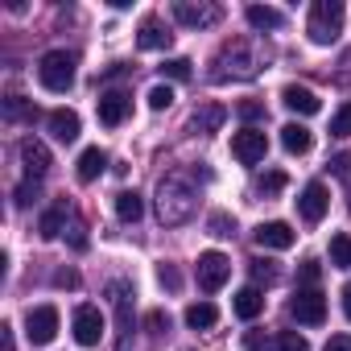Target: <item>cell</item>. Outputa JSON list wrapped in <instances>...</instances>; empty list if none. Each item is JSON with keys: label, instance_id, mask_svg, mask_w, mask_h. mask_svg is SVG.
<instances>
[{"label": "cell", "instance_id": "8", "mask_svg": "<svg viewBox=\"0 0 351 351\" xmlns=\"http://www.w3.org/2000/svg\"><path fill=\"white\" fill-rule=\"evenodd\" d=\"M195 273H199V289L215 293V289H223V285H228V277H232V261H228L223 252H203Z\"/></svg>", "mask_w": 351, "mask_h": 351}, {"label": "cell", "instance_id": "45", "mask_svg": "<svg viewBox=\"0 0 351 351\" xmlns=\"http://www.w3.org/2000/svg\"><path fill=\"white\" fill-rule=\"evenodd\" d=\"M244 347H248V351H261V347H265V339H261V335H248V339H244Z\"/></svg>", "mask_w": 351, "mask_h": 351}, {"label": "cell", "instance_id": "4", "mask_svg": "<svg viewBox=\"0 0 351 351\" xmlns=\"http://www.w3.org/2000/svg\"><path fill=\"white\" fill-rule=\"evenodd\" d=\"M306 34H310L314 46L339 42V34H343V5L339 0H314L310 17H306Z\"/></svg>", "mask_w": 351, "mask_h": 351}, {"label": "cell", "instance_id": "26", "mask_svg": "<svg viewBox=\"0 0 351 351\" xmlns=\"http://www.w3.org/2000/svg\"><path fill=\"white\" fill-rule=\"evenodd\" d=\"M62 228H66V207H50V211L38 219V236H42V240H58Z\"/></svg>", "mask_w": 351, "mask_h": 351}, {"label": "cell", "instance_id": "27", "mask_svg": "<svg viewBox=\"0 0 351 351\" xmlns=\"http://www.w3.org/2000/svg\"><path fill=\"white\" fill-rule=\"evenodd\" d=\"M330 265L335 269H351V236L347 232L330 236Z\"/></svg>", "mask_w": 351, "mask_h": 351}, {"label": "cell", "instance_id": "24", "mask_svg": "<svg viewBox=\"0 0 351 351\" xmlns=\"http://www.w3.org/2000/svg\"><path fill=\"white\" fill-rule=\"evenodd\" d=\"M219 322V310L211 306V302H195V306H186V326L191 330H211Z\"/></svg>", "mask_w": 351, "mask_h": 351}, {"label": "cell", "instance_id": "7", "mask_svg": "<svg viewBox=\"0 0 351 351\" xmlns=\"http://www.w3.org/2000/svg\"><path fill=\"white\" fill-rule=\"evenodd\" d=\"M25 335H29L34 347L54 343V335H58V310L54 306H29L25 310Z\"/></svg>", "mask_w": 351, "mask_h": 351}, {"label": "cell", "instance_id": "13", "mask_svg": "<svg viewBox=\"0 0 351 351\" xmlns=\"http://www.w3.org/2000/svg\"><path fill=\"white\" fill-rule=\"evenodd\" d=\"M326 207H330V195H326V186H322V182H306V191H302V199H298V211H302V219H306V223H322Z\"/></svg>", "mask_w": 351, "mask_h": 351}, {"label": "cell", "instance_id": "3", "mask_svg": "<svg viewBox=\"0 0 351 351\" xmlns=\"http://www.w3.org/2000/svg\"><path fill=\"white\" fill-rule=\"evenodd\" d=\"M132 281H108V302L116 310V351H132V330H136V314H132Z\"/></svg>", "mask_w": 351, "mask_h": 351}, {"label": "cell", "instance_id": "39", "mask_svg": "<svg viewBox=\"0 0 351 351\" xmlns=\"http://www.w3.org/2000/svg\"><path fill=\"white\" fill-rule=\"evenodd\" d=\"M21 116H38V108H25L21 95H13V99H9V120H21Z\"/></svg>", "mask_w": 351, "mask_h": 351}, {"label": "cell", "instance_id": "43", "mask_svg": "<svg viewBox=\"0 0 351 351\" xmlns=\"http://www.w3.org/2000/svg\"><path fill=\"white\" fill-rule=\"evenodd\" d=\"M54 285H66V289H75V285H79V273L62 269V273H54Z\"/></svg>", "mask_w": 351, "mask_h": 351}, {"label": "cell", "instance_id": "44", "mask_svg": "<svg viewBox=\"0 0 351 351\" xmlns=\"http://www.w3.org/2000/svg\"><path fill=\"white\" fill-rule=\"evenodd\" d=\"M343 314H347V322H351V281L343 285Z\"/></svg>", "mask_w": 351, "mask_h": 351}, {"label": "cell", "instance_id": "37", "mask_svg": "<svg viewBox=\"0 0 351 351\" xmlns=\"http://www.w3.org/2000/svg\"><path fill=\"white\" fill-rule=\"evenodd\" d=\"M157 281H161L165 289H178V285H182V277H178V269H173V265H161V269H157Z\"/></svg>", "mask_w": 351, "mask_h": 351}, {"label": "cell", "instance_id": "33", "mask_svg": "<svg viewBox=\"0 0 351 351\" xmlns=\"http://www.w3.org/2000/svg\"><path fill=\"white\" fill-rule=\"evenodd\" d=\"M252 277H256V281H265V285H273V281L281 277V269H277L273 261H252Z\"/></svg>", "mask_w": 351, "mask_h": 351}, {"label": "cell", "instance_id": "21", "mask_svg": "<svg viewBox=\"0 0 351 351\" xmlns=\"http://www.w3.org/2000/svg\"><path fill=\"white\" fill-rule=\"evenodd\" d=\"M232 306H236V314H240L244 322H252V318L265 310V293H261L256 285H244V289L236 293V302H232Z\"/></svg>", "mask_w": 351, "mask_h": 351}, {"label": "cell", "instance_id": "19", "mask_svg": "<svg viewBox=\"0 0 351 351\" xmlns=\"http://www.w3.org/2000/svg\"><path fill=\"white\" fill-rule=\"evenodd\" d=\"M104 169H108V153H104L99 145L83 149V153H79V161H75V173H79V182H95Z\"/></svg>", "mask_w": 351, "mask_h": 351}, {"label": "cell", "instance_id": "20", "mask_svg": "<svg viewBox=\"0 0 351 351\" xmlns=\"http://www.w3.org/2000/svg\"><path fill=\"white\" fill-rule=\"evenodd\" d=\"M281 145H285V153L302 157V153H310V145H314V132H310L306 124H285V128H281Z\"/></svg>", "mask_w": 351, "mask_h": 351}, {"label": "cell", "instance_id": "34", "mask_svg": "<svg viewBox=\"0 0 351 351\" xmlns=\"http://www.w3.org/2000/svg\"><path fill=\"white\" fill-rule=\"evenodd\" d=\"M207 228H211V236H232V232H236V219H232V215H211Z\"/></svg>", "mask_w": 351, "mask_h": 351}, {"label": "cell", "instance_id": "40", "mask_svg": "<svg viewBox=\"0 0 351 351\" xmlns=\"http://www.w3.org/2000/svg\"><path fill=\"white\" fill-rule=\"evenodd\" d=\"M330 169L339 173V178H351V153H339V157L330 161Z\"/></svg>", "mask_w": 351, "mask_h": 351}, {"label": "cell", "instance_id": "14", "mask_svg": "<svg viewBox=\"0 0 351 351\" xmlns=\"http://www.w3.org/2000/svg\"><path fill=\"white\" fill-rule=\"evenodd\" d=\"M21 165H25V173H29L34 182H42L46 169H50V149H46L42 141L25 136V141H21Z\"/></svg>", "mask_w": 351, "mask_h": 351}, {"label": "cell", "instance_id": "22", "mask_svg": "<svg viewBox=\"0 0 351 351\" xmlns=\"http://www.w3.org/2000/svg\"><path fill=\"white\" fill-rule=\"evenodd\" d=\"M228 120V108H219V104H207V108H199L195 116H191V128L195 132H219V124Z\"/></svg>", "mask_w": 351, "mask_h": 351}, {"label": "cell", "instance_id": "17", "mask_svg": "<svg viewBox=\"0 0 351 351\" xmlns=\"http://www.w3.org/2000/svg\"><path fill=\"white\" fill-rule=\"evenodd\" d=\"M281 104H285L289 112H298V116H314V112L322 108V99H318L310 87H298V83H289V87L281 91Z\"/></svg>", "mask_w": 351, "mask_h": 351}, {"label": "cell", "instance_id": "9", "mask_svg": "<svg viewBox=\"0 0 351 351\" xmlns=\"http://www.w3.org/2000/svg\"><path fill=\"white\" fill-rule=\"evenodd\" d=\"M232 153H236L240 165H256V161H265V153H269V136H265L261 128H240V132L232 136Z\"/></svg>", "mask_w": 351, "mask_h": 351}, {"label": "cell", "instance_id": "31", "mask_svg": "<svg viewBox=\"0 0 351 351\" xmlns=\"http://www.w3.org/2000/svg\"><path fill=\"white\" fill-rule=\"evenodd\" d=\"M330 136H351V104H343L330 116Z\"/></svg>", "mask_w": 351, "mask_h": 351}, {"label": "cell", "instance_id": "1", "mask_svg": "<svg viewBox=\"0 0 351 351\" xmlns=\"http://www.w3.org/2000/svg\"><path fill=\"white\" fill-rule=\"evenodd\" d=\"M199 207V191L195 182L186 178V173H165V178L157 182V215L165 228H178L195 215Z\"/></svg>", "mask_w": 351, "mask_h": 351}, {"label": "cell", "instance_id": "30", "mask_svg": "<svg viewBox=\"0 0 351 351\" xmlns=\"http://www.w3.org/2000/svg\"><path fill=\"white\" fill-rule=\"evenodd\" d=\"M161 75H165V79H173V83L191 79V58H169V62H161Z\"/></svg>", "mask_w": 351, "mask_h": 351}, {"label": "cell", "instance_id": "29", "mask_svg": "<svg viewBox=\"0 0 351 351\" xmlns=\"http://www.w3.org/2000/svg\"><path fill=\"white\" fill-rule=\"evenodd\" d=\"M273 351H310V343H306L298 330H281V335L273 339Z\"/></svg>", "mask_w": 351, "mask_h": 351}, {"label": "cell", "instance_id": "6", "mask_svg": "<svg viewBox=\"0 0 351 351\" xmlns=\"http://www.w3.org/2000/svg\"><path fill=\"white\" fill-rule=\"evenodd\" d=\"M289 314H293L302 326H322V322H326V298H322V289H318V285L298 289L293 302H289Z\"/></svg>", "mask_w": 351, "mask_h": 351}, {"label": "cell", "instance_id": "41", "mask_svg": "<svg viewBox=\"0 0 351 351\" xmlns=\"http://www.w3.org/2000/svg\"><path fill=\"white\" fill-rule=\"evenodd\" d=\"M322 351H351V335H330Z\"/></svg>", "mask_w": 351, "mask_h": 351}, {"label": "cell", "instance_id": "2", "mask_svg": "<svg viewBox=\"0 0 351 351\" xmlns=\"http://www.w3.org/2000/svg\"><path fill=\"white\" fill-rule=\"evenodd\" d=\"M211 66H215L211 79H215V83H228V79H252V75L261 71V58H256V50H252L248 42H228V46L215 54Z\"/></svg>", "mask_w": 351, "mask_h": 351}, {"label": "cell", "instance_id": "15", "mask_svg": "<svg viewBox=\"0 0 351 351\" xmlns=\"http://www.w3.org/2000/svg\"><path fill=\"white\" fill-rule=\"evenodd\" d=\"M293 228L285 223V219H273V223H261L256 228V244L261 248H273V252H285V248H293Z\"/></svg>", "mask_w": 351, "mask_h": 351}, {"label": "cell", "instance_id": "18", "mask_svg": "<svg viewBox=\"0 0 351 351\" xmlns=\"http://www.w3.org/2000/svg\"><path fill=\"white\" fill-rule=\"evenodd\" d=\"M50 132H54V141H62V145H71V141H79V112H71V108H58V112H50Z\"/></svg>", "mask_w": 351, "mask_h": 351}, {"label": "cell", "instance_id": "32", "mask_svg": "<svg viewBox=\"0 0 351 351\" xmlns=\"http://www.w3.org/2000/svg\"><path fill=\"white\" fill-rule=\"evenodd\" d=\"M169 104H173V87H165V83H157V87L149 91V108H153V112H165Z\"/></svg>", "mask_w": 351, "mask_h": 351}, {"label": "cell", "instance_id": "12", "mask_svg": "<svg viewBox=\"0 0 351 351\" xmlns=\"http://www.w3.org/2000/svg\"><path fill=\"white\" fill-rule=\"evenodd\" d=\"M173 17H178L186 29H207L219 21V5H191V0H178L173 5Z\"/></svg>", "mask_w": 351, "mask_h": 351}, {"label": "cell", "instance_id": "38", "mask_svg": "<svg viewBox=\"0 0 351 351\" xmlns=\"http://www.w3.org/2000/svg\"><path fill=\"white\" fill-rule=\"evenodd\" d=\"M261 116H265V108H261L256 99H244V104H240V120H248V128H252V120H261Z\"/></svg>", "mask_w": 351, "mask_h": 351}, {"label": "cell", "instance_id": "23", "mask_svg": "<svg viewBox=\"0 0 351 351\" xmlns=\"http://www.w3.org/2000/svg\"><path fill=\"white\" fill-rule=\"evenodd\" d=\"M244 17H248L252 29H281V25H285V17H281L277 9H269V5H248Z\"/></svg>", "mask_w": 351, "mask_h": 351}, {"label": "cell", "instance_id": "10", "mask_svg": "<svg viewBox=\"0 0 351 351\" xmlns=\"http://www.w3.org/2000/svg\"><path fill=\"white\" fill-rule=\"evenodd\" d=\"M95 112H99L104 128H120L132 116V99H128V91H104L99 104H95Z\"/></svg>", "mask_w": 351, "mask_h": 351}, {"label": "cell", "instance_id": "5", "mask_svg": "<svg viewBox=\"0 0 351 351\" xmlns=\"http://www.w3.org/2000/svg\"><path fill=\"white\" fill-rule=\"evenodd\" d=\"M75 66H79V58L71 54V50H50V54H42V62H38V79H42V87L46 91H71L75 87Z\"/></svg>", "mask_w": 351, "mask_h": 351}, {"label": "cell", "instance_id": "42", "mask_svg": "<svg viewBox=\"0 0 351 351\" xmlns=\"http://www.w3.org/2000/svg\"><path fill=\"white\" fill-rule=\"evenodd\" d=\"M0 351H17V339H13V326L9 322L0 326Z\"/></svg>", "mask_w": 351, "mask_h": 351}, {"label": "cell", "instance_id": "11", "mask_svg": "<svg viewBox=\"0 0 351 351\" xmlns=\"http://www.w3.org/2000/svg\"><path fill=\"white\" fill-rule=\"evenodd\" d=\"M104 335V314L95 306H79L75 310V343L79 347H95Z\"/></svg>", "mask_w": 351, "mask_h": 351}, {"label": "cell", "instance_id": "35", "mask_svg": "<svg viewBox=\"0 0 351 351\" xmlns=\"http://www.w3.org/2000/svg\"><path fill=\"white\" fill-rule=\"evenodd\" d=\"M145 326H149L153 335H165V330H169V314H165V310H149V314H145Z\"/></svg>", "mask_w": 351, "mask_h": 351}, {"label": "cell", "instance_id": "28", "mask_svg": "<svg viewBox=\"0 0 351 351\" xmlns=\"http://www.w3.org/2000/svg\"><path fill=\"white\" fill-rule=\"evenodd\" d=\"M285 182H289V178H285V173H281V169H269V173H265V178L256 182V195H261V199H277V195L285 191Z\"/></svg>", "mask_w": 351, "mask_h": 351}, {"label": "cell", "instance_id": "16", "mask_svg": "<svg viewBox=\"0 0 351 351\" xmlns=\"http://www.w3.org/2000/svg\"><path fill=\"white\" fill-rule=\"evenodd\" d=\"M169 42H173V34L157 17H145L141 21V29H136V46L141 50H169Z\"/></svg>", "mask_w": 351, "mask_h": 351}, {"label": "cell", "instance_id": "25", "mask_svg": "<svg viewBox=\"0 0 351 351\" xmlns=\"http://www.w3.org/2000/svg\"><path fill=\"white\" fill-rule=\"evenodd\" d=\"M116 215H120L124 223H136V219L145 215V203H141V195H136V191H120V195H116Z\"/></svg>", "mask_w": 351, "mask_h": 351}, {"label": "cell", "instance_id": "36", "mask_svg": "<svg viewBox=\"0 0 351 351\" xmlns=\"http://www.w3.org/2000/svg\"><path fill=\"white\" fill-rule=\"evenodd\" d=\"M34 199H38V182H34V178H25V182L17 186V207H29Z\"/></svg>", "mask_w": 351, "mask_h": 351}]
</instances>
